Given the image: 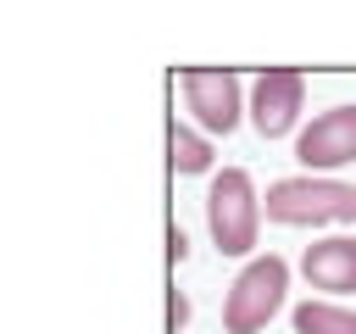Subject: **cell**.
<instances>
[{
  "instance_id": "cell-1",
  "label": "cell",
  "mask_w": 356,
  "mask_h": 334,
  "mask_svg": "<svg viewBox=\"0 0 356 334\" xmlns=\"http://www.w3.org/2000/svg\"><path fill=\"white\" fill-rule=\"evenodd\" d=\"M206 223H211V239L222 256H245L256 245V228H261V200H256V184L245 167H222L211 178V195H206Z\"/></svg>"
},
{
  "instance_id": "cell-2",
  "label": "cell",
  "mask_w": 356,
  "mask_h": 334,
  "mask_svg": "<svg viewBox=\"0 0 356 334\" xmlns=\"http://www.w3.org/2000/svg\"><path fill=\"white\" fill-rule=\"evenodd\" d=\"M261 212L273 223H356V189L334 178H278Z\"/></svg>"
},
{
  "instance_id": "cell-3",
  "label": "cell",
  "mask_w": 356,
  "mask_h": 334,
  "mask_svg": "<svg viewBox=\"0 0 356 334\" xmlns=\"http://www.w3.org/2000/svg\"><path fill=\"white\" fill-rule=\"evenodd\" d=\"M284 289H289L284 256H256V262L234 278V289H228V301H222V328H228V334H256V328H267V317L284 306Z\"/></svg>"
},
{
  "instance_id": "cell-4",
  "label": "cell",
  "mask_w": 356,
  "mask_h": 334,
  "mask_svg": "<svg viewBox=\"0 0 356 334\" xmlns=\"http://www.w3.org/2000/svg\"><path fill=\"white\" fill-rule=\"evenodd\" d=\"M300 100H306V78H300V72H289V67L261 72V78L250 84V122H256V134H261V139L289 134L295 117H300Z\"/></svg>"
},
{
  "instance_id": "cell-5",
  "label": "cell",
  "mask_w": 356,
  "mask_h": 334,
  "mask_svg": "<svg viewBox=\"0 0 356 334\" xmlns=\"http://www.w3.org/2000/svg\"><path fill=\"white\" fill-rule=\"evenodd\" d=\"M184 106L195 111L200 128L228 134L239 122V78L228 67H195V72H184Z\"/></svg>"
},
{
  "instance_id": "cell-6",
  "label": "cell",
  "mask_w": 356,
  "mask_h": 334,
  "mask_svg": "<svg viewBox=\"0 0 356 334\" xmlns=\"http://www.w3.org/2000/svg\"><path fill=\"white\" fill-rule=\"evenodd\" d=\"M295 156L306 167H345L356 161V106H334L323 117H312L295 139Z\"/></svg>"
},
{
  "instance_id": "cell-7",
  "label": "cell",
  "mask_w": 356,
  "mask_h": 334,
  "mask_svg": "<svg viewBox=\"0 0 356 334\" xmlns=\"http://www.w3.org/2000/svg\"><path fill=\"white\" fill-rule=\"evenodd\" d=\"M306 284L312 289H328V295H350L356 289V239H323V245H306V262H300Z\"/></svg>"
},
{
  "instance_id": "cell-8",
  "label": "cell",
  "mask_w": 356,
  "mask_h": 334,
  "mask_svg": "<svg viewBox=\"0 0 356 334\" xmlns=\"http://www.w3.org/2000/svg\"><path fill=\"white\" fill-rule=\"evenodd\" d=\"M167 161H172V173L195 178V173H206V167H211V145H206L195 128H184V122L172 117V134H167Z\"/></svg>"
},
{
  "instance_id": "cell-9",
  "label": "cell",
  "mask_w": 356,
  "mask_h": 334,
  "mask_svg": "<svg viewBox=\"0 0 356 334\" xmlns=\"http://www.w3.org/2000/svg\"><path fill=\"white\" fill-rule=\"evenodd\" d=\"M295 334H356V312L334 301H306L295 306Z\"/></svg>"
},
{
  "instance_id": "cell-10",
  "label": "cell",
  "mask_w": 356,
  "mask_h": 334,
  "mask_svg": "<svg viewBox=\"0 0 356 334\" xmlns=\"http://www.w3.org/2000/svg\"><path fill=\"white\" fill-rule=\"evenodd\" d=\"M184 323H189V301H184V295H178V289H172V295H167V328H172V334H178V328H184Z\"/></svg>"
},
{
  "instance_id": "cell-11",
  "label": "cell",
  "mask_w": 356,
  "mask_h": 334,
  "mask_svg": "<svg viewBox=\"0 0 356 334\" xmlns=\"http://www.w3.org/2000/svg\"><path fill=\"white\" fill-rule=\"evenodd\" d=\"M184 250H189V239H184V228H172V234H167V256L184 262Z\"/></svg>"
}]
</instances>
